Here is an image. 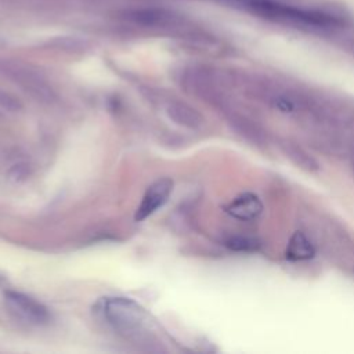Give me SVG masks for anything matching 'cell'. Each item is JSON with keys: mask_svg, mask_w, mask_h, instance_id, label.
<instances>
[{"mask_svg": "<svg viewBox=\"0 0 354 354\" xmlns=\"http://www.w3.org/2000/svg\"><path fill=\"white\" fill-rule=\"evenodd\" d=\"M104 319L126 337H138L147 329L149 317L145 308L129 297H106L100 301Z\"/></svg>", "mask_w": 354, "mask_h": 354, "instance_id": "1", "label": "cell"}, {"mask_svg": "<svg viewBox=\"0 0 354 354\" xmlns=\"http://www.w3.org/2000/svg\"><path fill=\"white\" fill-rule=\"evenodd\" d=\"M4 300L8 310L19 319L33 324L44 325L51 319L48 308L39 300L19 292L8 290L4 293Z\"/></svg>", "mask_w": 354, "mask_h": 354, "instance_id": "2", "label": "cell"}, {"mask_svg": "<svg viewBox=\"0 0 354 354\" xmlns=\"http://www.w3.org/2000/svg\"><path fill=\"white\" fill-rule=\"evenodd\" d=\"M171 191H173V181L167 177L159 178L155 183H152L147 188L142 196V201L136 210L134 220L142 221L151 214H153L159 207H162L167 202Z\"/></svg>", "mask_w": 354, "mask_h": 354, "instance_id": "3", "label": "cell"}, {"mask_svg": "<svg viewBox=\"0 0 354 354\" xmlns=\"http://www.w3.org/2000/svg\"><path fill=\"white\" fill-rule=\"evenodd\" d=\"M225 212L236 220L250 221L257 218L261 214L263 202L257 195L252 192H245L234 198L225 206Z\"/></svg>", "mask_w": 354, "mask_h": 354, "instance_id": "4", "label": "cell"}, {"mask_svg": "<svg viewBox=\"0 0 354 354\" xmlns=\"http://www.w3.org/2000/svg\"><path fill=\"white\" fill-rule=\"evenodd\" d=\"M228 123L242 138H245L250 144L257 147H266L268 144L267 131L253 119L241 113H231L228 118Z\"/></svg>", "mask_w": 354, "mask_h": 354, "instance_id": "5", "label": "cell"}, {"mask_svg": "<svg viewBox=\"0 0 354 354\" xmlns=\"http://www.w3.org/2000/svg\"><path fill=\"white\" fill-rule=\"evenodd\" d=\"M166 113L174 123L191 130H199L205 124L203 116L195 108L181 101H170L166 106Z\"/></svg>", "mask_w": 354, "mask_h": 354, "instance_id": "6", "label": "cell"}, {"mask_svg": "<svg viewBox=\"0 0 354 354\" xmlns=\"http://www.w3.org/2000/svg\"><path fill=\"white\" fill-rule=\"evenodd\" d=\"M278 145H279L282 153L299 169H301L304 171H318L319 170L321 166H319L318 160L296 141L289 140V138H281Z\"/></svg>", "mask_w": 354, "mask_h": 354, "instance_id": "7", "label": "cell"}, {"mask_svg": "<svg viewBox=\"0 0 354 354\" xmlns=\"http://www.w3.org/2000/svg\"><path fill=\"white\" fill-rule=\"evenodd\" d=\"M286 259L292 261H301L308 260L315 254V249L307 235L301 231H296L286 246Z\"/></svg>", "mask_w": 354, "mask_h": 354, "instance_id": "8", "label": "cell"}, {"mask_svg": "<svg viewBox=\"0 0 354 354\" xmlns=\"http://www.w3.org/2000/svg\"><path fill=\"white\" fill-rule=\"evenodd\" d=\"M224 245L234 252L242 253H253L257 252L261 246V242L254 236L248 235H232L224 241Z\"/></svg>", "mask_w": 354, "mask_h": 354, "instance_id": "9", "label": "cell"}]
</instances>
